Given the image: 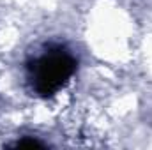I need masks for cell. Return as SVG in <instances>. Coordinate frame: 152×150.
<instances>
[{
  "label": "cell",
  "instance_id": "1",
  "mask_svg": "<svg viewBox=\"0 0 152 150\" xmlns=\"http://www.w3.org/2000/svg\"><path fill=\"white\" fill-rule=\"evenodd\" d=\"M78 60L62 44H50L27 64V81L39 97L58 94L76 74Z\"/></svg>",
  "mask_w": 152,
  "mask_h": 150
}]
</instances>
